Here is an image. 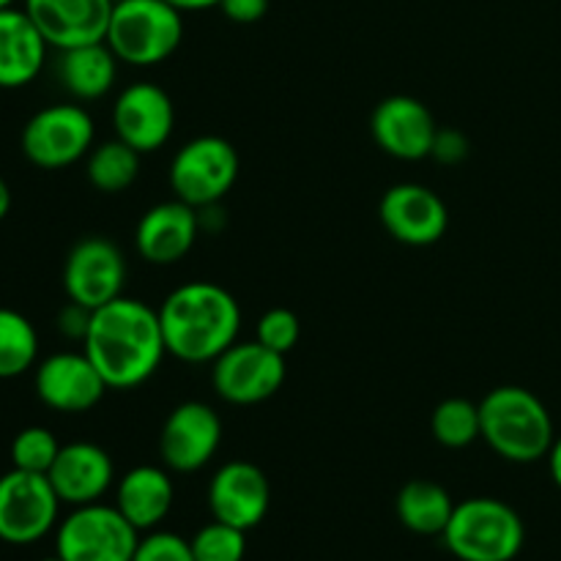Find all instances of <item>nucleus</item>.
<instances>
[{"label":"nucleus","mask_w":561,"mask_h":561,"mask_svg":"<svg viewBox=\"0 0 561 561\" xmlns=\"http://www.w3.org/2000/svg\"><path fill=\"white\" fill-rule=\"evenodd\" d=\"M82 351L110 389H135L159 370L168 356L159 310L131 296H118L91 316Z\"/></svg>","instance_id":"1"},{"label":"nucleus","mask_w":561,"mask_h":561,"mask_svg":"<svg viewBox=\"0 0 561 561\" xmlns=\"http://www.w3.org/2000/svg\"><path fill=\"white\" fill-rule=\"evenodd\" d=\"M159 321L170 356L190 365H211L239 340L241 307L222 285L195 279L164 296Z\"/></svg>","instance_id":"2"},{"label":"nucleus","mask_w":561,"mask_h":561,"mask_svg":"<svg viewBox=\"0 0 561 561\" xmlns=\"http://www.w3.org/2000/svg\"><path fill=\"white\" fill-rule=\"evenodd\" d=\"M480 438L510 463L546 460L557 442L548 405L531 389L496 387L480 400Z\"/></svg>","instance_id":"3"},{"label":"nucleus","mask_w":561,"mask_h":561,"mask_svg":"<svg viewBox=\"0 0 561 561\" xmlns=\"http://www.w3.org/2000/svg\"><path fill=\"white\" fill-rule=\"evenodd\" d=\"M444 546L460 561H513L524 551L526 526L518 510L493 496L455 504Z\"/></svg>","instance_id":"4"},{"label":"nucleus","mask_w":561,"mask_h":561,"mask_svg":"<svg viewBox=\"0 0 561 561\" xmlns=\"http://www.w3.org/2000/svg\"><path fill=\"white\" fill-rule=\"evenodd\" d=\"M184 16L168 0H115L107 27V47L121 64L148 69L181 47Z\"/></svg>","instance_id":"5"},{"label":"nucleus","mask_w":561,"mask_h":561,"mask_svg":"<svg viewBox=\"0 0 561 561\" xmlns=\"http://www.w3.org/2000/svg\"><path fill=\"white\" fill-rule=\"evenodd\" d=\"M239 151L217 135H201L184 142L170 162V190L192 208L219 206L239 181Z\"/></svg>","instance_id":"6"},{"label":"nucleus","mask_w":561,"mask_h":561,"mask_svg":"<svg viewBox=\"0 0 561 561\" xmlns=\"http://www.w3.org/2000/svg\"><path fill=\"white\" fill-rule=\"evenodd\" d=\"M140 531L115 504H82L55 529V553L64 561H131Z\"/></svg>","instance_id":"7"},{"label":"nucleus","mask_w":561,"mask_h":561,"mask_svg":"<svg viewBox=\"0 0 561 561\" xmlns=\"http://www.w3.org/2000/svg\"><path fill=\"white\" fill-rule=\"evenodd\" d=\"M96 137L91 113L82 104H49L22 126L20 146L31 164L42 170H64L88 157Z\"/></svg>","instance_id":"8"},{"label":"nucleus","mask_w":561,"mask_h":561,"mask_svg":"<svg viewBox=\"0 0 561 561\" xmlns=\"http://www.w3.org/2000/svg\"><path fill=\"white\" fill-rule=\"evenodd\" d=\"M60 499L47 474L11 469L0 477V540L33 546L58 529Z\"/></svg>","instance_id":"9"},{"label":"nucleus","mask_w":561,"mask_h":561,"mask_svg":"<svg viewBox=\"0 0 561 561\" xmlns=\"http://www.w3.org/2000/svg\"><path fill=\"white\" fill-rule=\"evenodd\" d=\"M288 367L285 356L257 340H236L225 354L211 362L214 392L230 405H257L283 389Z\"/></svg>","instance_id":"10"},{"label":"nucleus","mask_w":561,"mask_h":561,"mask_svg":"<svg viewBox=\"0 0 561 561\" xmlns=\"http://www.w3.org/2000/svg\"><path fill=\"white\" fill-rule=\"evenodd\" d=\"M126 257L115 241L104 236H85L69 250L64 261V290L69 301L99 310L124 296Z\"/></svg>","instance_id":"11"},{"label":"nucleus","mask_w":561,"mask_h":561,"mask_svg":"<svg viewBox=\"0 0 561 561\" xmlns=\"http://www.w3.org/2000/svg\"><path fill=\"white\" fill-rule=\"evenodd\" d=\"M222 444V420L217 409L203 400L175 405L159 433V455L164 469L175 474H195L206 469Z\"/></svg>","instance_id":"12"},{"label":"nucleus","mask_w":561,"mask_h":561,"mask_svg":"<svg viewBox=\"0 0 561 561\" xmlns=\"http://www.w3.org/2000/svg\"><path fill=\"white\" fill-rule=\"evenodd\" d=\"M33 387L38 400L60 414H85L96 409L110 389L85 351H60L38 362Z\"/></svg>","instance_id":"13"},{"label":"nucleus","mask_w":561,"mask_h":561,"mask_svg":"<svg viewBox=\"0 0 561 561\" xmlns=\"http://www.w3.org/2000/svg\"><path fill=\"white\" fill-rule=\"evenodd\" d=\"M378 219L400 244L431 247L447 233L449 211L431 186L403 181L383 192L378 203Z\"/></svg>","instance_id":"14"},{"label":"nucleus","mask_w":561,"mask_h":561,"mask_svg":"<svg viewBox=\"0 0 561 561\" xmlns=\"http://www.w3.org/2000/svg\"><path fill=\"white\" fill-rule=\"evenodd\" d=\"M115 137L135 151L153 153L173 137L175 104L157 82H131L113 104Z\"/></svg>","instance_id":"15"},{"label":"nucleus","mask_w":561,"mask_h":561,"mask_svg":"<svg viewBox=\"0 0 561 561\" xmlns=\"http://www.w3.org/2000/svg\"><path fill=\"white\" fill-rule=\"evenodd\" d=\"M436 131L438 124L431 107L405 93L381 99L370 115V135L376 146L403 162H420L431 157Z\"/></svg>","instance_id":"16"},{"label":"nucleus","mask_w":561,"mask_h":561,"mask_svg":"<svg viewBox=\"0 0 561 561\" xmlns=\"http://www.w3.org/2000/svg\"><path fill=\"white\" fill-rule=\"evenodd\" d=\"M268 507H272L268 477L250 460H230L219 466L208 482V510L214 520L250 531L266 518Z\"/></svg>","instance_id":"17"},{"label":"nucleus","mask_w":561,"mask_h":561,"mask_svg":"<svg viewBox=\"0 0 561 561\" xmlns=\"http://www.w3.org/2000/svg\"><path fill=\"white\" fill-rule=\"evenodd\" d=\"M22 9L36 22L49 47L60 53L104 42L115 0H25Z\"/></svg>","instance_id":"18"},{"label":"nucleus","mask_w":561,"mask_h":561,"mask_svg":"<svg viewBox=\"0 0 561 561\" xmlns=\"http://www.w3.org/2000/svg\"><path fill=\"white\" fill-rule=\"evenodd\" d=\"M201 214L190 203L164 201L148 208L135 230L137 255L153 266H173L184 261L201 236Z\"/></svg>","instance_id":"19"},{"label":"nucleus","mask_w":561,"mask_h":561,"mask_svg":"<svg viewBox=\"0 0 561 561\" xmlns=\"http://www.w3.org/2000/svg\"><path fill=\"white\" fill-rule=\"evenodd\" d=\"M55 493L69 507L96 504L107 496L115 485V463L104 447L93 442L64 444L55 458L53 469L47 471Z\"/></svg>","instance_id":"20"},{"label":"nucleus","mask_w":561,"mask_h":561,"mask_svg":"<svg viewBox=\"0 0 561 561\" xmlns=\"http://www.w3.org/2000/svg\"><path fill=\"white\" fill-rule=\"evenodd\" d=\"M47 38L25 9L0 11V88H25L42 75L47 60Z\"/></svg>","instance_id":"21"},{"label":"nucleus","mask_w":561,"mask_h":561,"mask_svg":"<svg viewBox=\"0 0 561 561\" xmlns=\"http://www.w3.org/2000/svg\"><path fill=\"white\" fill-rule=\"evenodd\" d=\"M173 504V477L162 466H135L115 485V507L140 535L159 529Z\"/></svg>","instance_id":"22"},{"label":"nucleus","mask_w":561,"mask_h":561,"mask_svg":"<svg viewBox=\"0 0 561 561\" xmlns=\"http://www.w3.org/2000/svg\"><path fill=\"white\" fill-rule=\"evenodd\" d=\"M118 64L107 42L60 49L58 80L77 102H96L107 96L118 77Z\"/></svg>","instance_id":"23"},{"label":"nucleus","mask_w":561,"mask_h":561,"mask_svg":"<svg viewBox=\"0 0 561 561\" xmlns=\"http://www.w3.org/2000/svg\"><path fill=\"white\" fill-rule=\"evenodd\" d=\"M400 524L420 537H442L455 513V502L444 485L433 480H411L394 499Z\"/></svg>","instance_id":"24"},{"label":"nucleus","mask_w":561,"mask_h":561,"mask_svg":"<svg viewBox=\"0 0 561 561\" xmlns=\"http://www.w3.org/2000/svg\"><path fill=\"white\" fill-rule=\"evenodd\" d=\"M140 151L124 142L121 137L104 140L93 146L85 157V175L93 190L104 195H118L126 192L140 175Z\"/></svg>","instance_id":"25"},{"label":"nucleus","mask_w":561,"mask_h":561,"mask_svg":"<svg viewBox=\"0 0 561 561\" xmlns=\"http://www.w3.org/2000/svg\"><path fill=\"white\" fill-rule=\"evenodd\" d=\"M38 334L22 312L0 307V381L36 367Z\"/></svg>","instance_id":"26"},{"label":"nucleus","mask_w":561,"mask_h":561,"mask_svg":"<svg viewBox=\"0 0 561 561\" xmlns=\"http://www.w3.org/2000/svg\"><path fill=\"white\" fill-rule=\"evenodd\" d=\"M431 433L442 447L466 449L480 438V403L469 398H447L433 409Z\"/></svg>","instance_id":"27"},{"label":"nucleus","mask_w":561,"mask_h":561,"mask_svg":"<svg viewBox=\"0 0 561 561\" xmlns=\"http://www.w3.org/2000/svg\"><path fill=\"white\" fill-rule=\"evenodd\" d=\"M60 447L64 444L55 438V433L49 427L31 425L22 427L14 438H11V469L20 471H33V474H47L53 469L55 458H58Z\"/></svg>","instance_id":"28"},{"label":"nucleus","mask_w":561,"mask_h":561,"mask_svg":"<svg viewBox=\"0 0 561 561\" xmlns=\"http://www.w3.org/2000/svg\"><path fill=\"white\" fill-rule=\"evenodd\" d=\"M190 546L195 561H244L247 531L222 524V520H211L195 531Z\"/></svg>","instance_id":"29"},{"label":"nucleus","mask_w":561,"mask_h":561,"mask_svg":"<svg viewBox=\"0 0 561 561\" xmlns=\"http://www.w3.org/2000/svg\"><path fill=\"white\" fill-rule=\"evenodd\" d=\"M257 343H263L266 348L277 351V354H290L296 348L301 337V321L296 312L285 310V307H274L261 316L255 327Z\"/></svg>","instance_id":"30"},{"label":"nucleus","mask_w":561,"mask_h":561,"mask_svg":"<svg viewBox=\"0 0 561 561\" xmlns=\"http://www.w3.org/2000/svg\"><path fill=\"white\" fill-rule=\"evenodd\" d=\"M131 561H195V553H192L190 540H184L181 535L153 529L140 537Z\"/></svg>","instance_id":"31"},{"label":"nucleus","mask_w":561,"mask_h":561,"mask_svg":"<svg viewBox=\"0 0 561 561\" xmlns=\"http://www.w3.org/2000/svg\"><path fill=\"white\" fill-rule=\"evenodd\" d=\"M469 137L463 135L460 129H442L438 126L436 131V140H433V148H431V159H436L438 164H447V168H453V164H460L466 157H469Z\"/></svg>","instance_id":"32"},{"label":"nucleus","mask_w":561,"mask_h":561,"mask_svg":"<svg viewBox=\"0 0 561 561\" xmlns=\"http://www.w3.org/2000/svg\"><path fill=\"white\" fill-rule=\"evenodd\" d=\"M91 316L93 310L77 305V301H69V305L58 312V332L64 334L66 340H77V343H82L88 334V327H91Z\"/></svg>","instance_id":"33"},{"label":"nucleus","mask_w":561,"mask_h":561,"mask_svg":"<svg viewBox=\"0 0 561 561\" xmlns=\"http://www.w3.org/2000/svg\"><path fill=\"white\" fill-rule=\"evenodd\" d=\"M219 9L236 25H252L266 16L268 0H219Z\"/></svg>","instance_id":"34"},{"label":"nucleus","mask_w":561,"mask_h":561,"mask_svg":"<svg viewBox=\"0 0 561 561\" xmlns=\"http://www.w3.org/2000/svg\"><path fill=\"white\" fill-rule=\"evenodd\" d=\"M548 469H551V480L557 482V488L561 491V436H557V442H553L551 453H548Z\"/></svg>","instance_id":"35"},{"label":"nucleus","mask_w":561,"mask_h":561,"mask_svg":"<svg viewBox=\"0 0 561 561\" xmlns=\"http://www.w3.org/2000/svg\"><path fill=\"white\" fill-rule=\"evenodd\" d=\"M170 5H175V9L184 14V11H206V9H214V5H219V0H168Z\"/></svg>","instance_id":"36"},{"label":"nucleus","mask_w":561,"mask_h":561,"mask_svg":"<svg viewBox=\"0 0 561 561\" xmlns=\"http://www.w3.org/2000/svg\"><path fill=\"white\" fill-rule=\"evenodd\" d=\"M9 211H11V186H9V181L0 175V222L9 217Z\"/></svg>","instance_id":"37"},{"label":"nucleus","mask_w":561,"mask_h":561,"mask_svg":"<svg viewBox=\"0 0 561 561\" xmlns=\"http://www.w3.org/2000/svg\"><path fill=\"white\" fill-rule=\"evenodd\" d=\"M14 3H16V0H0V11L11 9V5H14Z\"/></svg>","instance_id":"38"},{"label":"nucleus","mask_w":561,"mask_h":561,"mask_svg":"<svg viewBox=\"0 0 561 561\" xmlns=\"http://www.w3.org/2000/svg\"><path fill=\"white\" fill-rule=\"evenodd\" d=\"M42 561H64V559H60L58 553H53V557H47V559H42Z\"/></svg>","instance_id":"39"}]
</instances>
